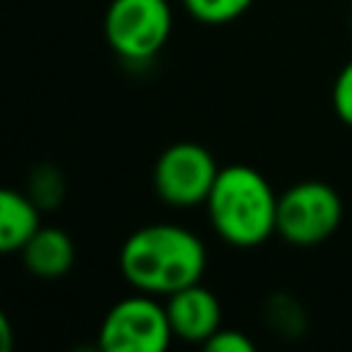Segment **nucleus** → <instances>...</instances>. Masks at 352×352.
<instances>
[{"label": "nucleus", "mask_w": 352, "mask_h": 352, "mask_svg": "<svg viewBox=\"0 0 352 352\" xmlns=\"http://www.w3.org/2000/svg\"><path fill=\"white\" fill-rule=\"evenodd\" d=\"M170 338L173 330L165 305L146 292L118 300L99 327V349L104 352H162Z\"/></svg>", "instance_id": "39448f33"}, {"label": "nucleus", "mask_w": 352, "mask_h": 352, "mask_svg": "<svg viewBox=\"0 0 352 352\" xmlns=\"http://www.w3.org/2000/svg\"><path fill=\"white\" fill-rule=\"evenodd\" d=\"M170 28L168 0H110L104 14V38L129 63L151 60L165 47Z\"/></svg>", "instance_id": "20e7f679"}, {"label": "nucleus", "mask_w": 352, "mask_h": 352, "mask_svg": "<svg viewBox=\"0 0 352 352\" xmlns=\"http://www.w3.org/2000/svg\"><path fill=\"white\" fill-rule=\"evenodd\" d=\"M11 346H14V327H11L8 316L0 308V352H8Z\"/></svg>", "instance_id": "4468645a"}, {"label": "nucleus", "mask_w": 352, "mask_h": 352, "mask_svg": "<svg viewBox=\"0 0 352 352\" xmlns=\"http://www.w3.org/2000/svg\"><path fill=\"white\" fill-rule=\"evenodd\" d=\"M344 220V201L336 187L319 179L292 184L278 195L275 234L294 248L322 245Z\"/></svg>", "instance_id": "7ed1b4c3"}, {"label": "nucleus", "mask_w": 352, "mask_h": 352, "mask_svg": "<svg viewBox=\"0 0 352 352\" xmlns=\"http://www.w3.org/2000/svg\"><path fill=\"white\" fill-rule=\"evenodd\" d=\"M206 212L223 242L234 248H258L275 234L278 195L256 168L226 165L212 184Z\"/></svg>", "instance_id": "f03ea898"}, {"label": "nucleus", "mask_w": 352, "mask_h": 352, "mask_svg": "<svg viewBox=\"0 0 352 352\" xmlns=\"http://www.w3.org/2000/svg\"><path fill=\"white\" fill-rule=\"evenodd\" d=\"M270 316H272V324H275L278 330H289L292 336H294V333H302V327H305L302 308H300L294 300L283 297V294L272 300V305H270Z\"/></svg>", "instance_id": "f8f14e48"}, {"label": "nucleus", "mask_w": 352, "mask_h": 352, "mask_svg": "<svg viewBox=\"0 0 352 352\" xmlns=\"http://www.w3.org/2000/svg\"><path fill=\"white\" fill-rule=\"evenodd\" d=\"M209 352H253V341L231 327H220L217 333H212L204 344Z\"/></svg>", "instance_id": "ddd939ff"}, {"label": "nucleus", "mask_w": 352, "mask_h": 352, "mask_svg": "<svg viewBox=\"0 0 352 352\" xmlns=\"http://www.w3.org/2000/svg\"><path fill=\"white\" fill-rule=\"evenodd\" d=\"M38 204L11 187H0V253H16L38 228Z\"/></svg>", "instance_id": "1a4fd4ad"}, {"label": "nucleus", "mask_w": 352, "mask_h": 352, "mask_svg": "<svg viewBox=\"0 0 352 352\" xmlns=\"http://www.w3.org/2000/svg\"><path fill=\"white\" fill-rule=\"evenodd\" d=\"M333 113L338 116V121H344L352 129V60L346 66H341L336 82H333Z\"/></svg>", "instance_id": "9b49d317"}, {"label": "nucleus", "mask_w": 352, "mask_h": 352, "mask_svg": "<svg viewBox=\"0 0 352 352\" xmlns=\"http://www.w3.org/2000/svg\"><path fill=\"white\" fill-rule=\"evenodd\" d=\"M220 168L209 148L201 143H173L154 162V190L168 206H198L206 204Z\"/></svg>", "instance_id": "423d86ee"}, {"label": "nucleus", "mask_w": 352, "mask_h": 352, "mask_svg": "<svg viewBox=\"0 0 352 352\" xmlns=\"http://www.w3.org/2000/svg\"><path fill=\"white\" fill-rule=\"evenodd\" d=\"M121 275L146 294H173L198 283L206 270L204 242L170 223H154L132 231L118 253Z\"/></svg>", "instance_id": "f257e3e1"}, {"label": "nucleus", "mask_w": 352, "mask_h": 352, "mask_svg": "<svg viewBox=\"0 0 352 352\" xmlns=\"http://www.w3.org/2000/svg\"><path fill=\"white\" fill-rule=\"evenodd\" d=\"M19 253L25 267L38 278H60L74 264V242L55 226H38Z\"/></svg>", "instance_id": "6e6552de"}, {"label": "nucleus", "mask_w": 352, "mask_h": 352, "mask_svg": "<svg viewBox=\"0 0 352 352\" xmlns=\"http://www.w3.org/2000/svg\"><path fill=\"white\" fill-rule=\"evenodd\" d=\"M165 311L173 336L192 344H206V338L220 330V319H223L220 300L206 286H201V280L168 294Z\"/></svg>", "instance_id": "0eeeda50"}, {"label": "nucleus", "mask_w": 352, "mask_h": 352, "mask_svg": "<svg viewBox=\"0 0 352 352\" xmlns=\"http://www.w3.org/2000/svg\"><path fill=\"white\" fill-rule=\"evenodd\" d=\"M187 14L195 16L204 25H226L242 16L253 0H182Z\"/></svg>", "instance_id": "9d476101"}]
</instances>
